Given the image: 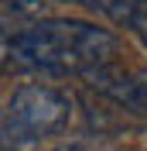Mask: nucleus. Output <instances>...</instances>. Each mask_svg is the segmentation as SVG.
Segmentation results:
<instances>
[{"label": "nucleus", "instance_id": "1", "mask_svg": "<svg viewBox=\"0 0 147 151\" xmlns=\"http://www.w3.org/2000/svg\"><path fill=\"white\" fill-rule=\"evenodd\" d=\"M7 52H14L24 65L55 76H89L116 62L120 38L89 21L48 17L24 31L7 35Z\"/></svg>", "mask_w": 147, "mask_h": 151}, {"label": "nucleus", "instance_id": "2", "mask_svg": "<svg viewBox=\"0 0 147 151\" xmlns=\"http://www.w3.org/2000/svg\"><path fill=\"white\" fill-rule=\"evenodd\" d=\"M72 120V100L55 86H17L4 106V151H41L45 137H55Z\"/></svg>", "mask_w": 147, "mask_h": 151}, {"label": "nucleus", "instance_id": "3", "mask_svg": "<svg viewBox=\"0 0 147 151\" xmlns=\"http://www.w3.org/2000/svg\"><path fill=\"white\" fill-rule=\"evenodd\" d=\"M82 79L89 83L92 93L106 96L120 110L147 120V69H123L113 62V65H103L96 72L82 76Z\"/></svg>", "mask_w": 147, "mask_h": 151}, {"label": "nucleus", "instance_id": "4", "mask_svg": "<svg viewBox=\"0 0 147 151\" xmlns=\"http://www.w3.org/2000/svg\"><path fill=\"white\" fill-rule=\"evenodd\" d=\"M48 10H51V0H4V28H31L38 21H48Z\"/></svg>", "mask_w": 147, "mask_h": 151}, {"label": "nucleus", "instance_id": "5", "mask_svg": "<svg viewBox=\"0 0 147 151\" xmlns=\"http://www.w3.org/2000/svg\"><path fill=\"white\" fill-rule=\"evenodd\" d=\"M110 17L127 24L133 35L144 38V45H147V0H113Z\"/></svg>", "mask_w": 147, "mask_h": 151}, {"label": "nucleus", "instance_id": "6", "mask_svg": "<svg viewBox=\"0 0 147 151\" xmlns=\"http://www.w3.org/2000/svg\"><path fill=\"white\" fill-rule=\"evenodd\" d=\"M92 7H99V10H106V14H110V7H113V0H92Z\"/></svg>", "mask_w": 147, "mask_h": 151}, {"label": "nucleus", "instance_id": "7", "mask_svg": "<svg viewBox=\"0 0 147 151\" xmlns=\"http://www.w3.org/2000/svg\"><path fill=\"white\" fill-rule=\"evenodd\" d=\"M51 151H82V144H58V148H51Z\"/></svg>", "mask_w": 147, "mask_h": 151}, {"label": "nucleus", "instance_id": "8", "mask_svg": "<svg viewBox=\"0 0 147 151\" xmlns=\"http://www.w3.org/2000/svg\"><path fill=\"white\" fill-rule=\"evenodd\" d=\"M69 4H86V7H92V0H69Z\"/></svg>", "mask_w": 147, "mask_h": 151}]
</instances>
